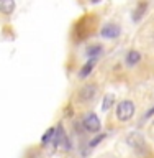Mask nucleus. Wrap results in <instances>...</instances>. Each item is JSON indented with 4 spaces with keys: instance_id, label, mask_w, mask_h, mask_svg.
<instances>
[{
    "instance_id": "nucleus-1",
    "label": "nucleus",
    "mask_w": 154,
    "mask_h": 158,
    "mask_svg": "<svg viewBox=\"0 0 154 158\" xmlns=\"http://www.w3.org/2000/svg\"><path fill=\"white\" fill-rule=\"evenodd\" d=\"M135 112H136V106L135 102L130 101V99H123L116 104L115 107V115L120 122H128L135 117Z\"/></svg>"
},
{
    "instance_id": "nucleus-2",
    "label": "nucleus",
    "mask_w": 154,
    "mask_h": 158,
    "mask_svg": "<svg viewBox=\"0 0 154 158\" xmlns=\"http://www.w3.org/2000/svg\"><path fill=\"white\" fill-rule=\"evenodd\" d=\"M126 143L131 147V150L140 156H144L146 153H149V148H148L146 138L141 135L140 132H131L130 135L126 137Z\"/></svg>"
},
{
    "instance_id": "nucleus-3",
    "label": "nucleus",
    "mask_w": 154,
    "mask_h": 158,
    "mask_svg": "<svg viewBox=\"0 0 154 158\" xmlns=\"http://www.w3.org/2000/svg\"><path fill=\"white\" fill-rule=\"evenodd\" d=\"M82 127L84 130L89 132V133H98L102 128V122L98 115L95 112H87L85 115L82 117Z\"/></svg>"
},
{
    "instance_id": "nucleus-4",
    "label": "nucleus",
    "mask_w": 154,
    "mask_h": 158,
    "mask_svg": "<svg viewBox=\"0 0 154 158\" xmlns=\"http://www.w3.org/2000/svg\"><path fill=\"white\" fill-rule=\"evenodd\" d=\"M97 92H98V86L95 82H89L85 84L81 91H79V99H81L82 102H90L95 99L97 96Z\"/></svg>"
},
{
    "instance_id": "nucleus-5",
    "label": "nucleus",
    "mask_w": 154,
    "mask_h": 158,
    "mask_svg": "<svg viewBox=\"0 0 154 158\" xmlns=\"http://www.w3.org/2000/svg\"><path fill=\"white\" fill-rule=\"evenodd\" d=\"M120 33H121V28H120V25H116V23H107V25H103L102 30H100L102 38H105V40H113V38L120 36Z\"/></svg>"
},
{
    "instance_id": "nucleus-6",
    "label": "nucleus",
    "mask_w": 154,
    "mask_h": 158,
    "mask_svg": "<svg viewBox=\"0 0 154 158\" xmlns=\"http://www.w3.org/2000/svg\"><path fill=\"white\" fill-rule=\"evenodd\" d=\"M141 58L143 56L138 49H131V51H128V54H126L125 63H126V66H136V64L141 61Z\"/></svg>"
},
{
    "instance_id": "nucleus-7",
    "label": "nucleus",
    "mask_w": 154,
    "mask_h": 158,
    "mask_svg": "<svg viewBox=\"0 0 154 158\" xmlns=\"http://www.w3.org/2000/svg\"><path fill=\"white\" fill-rule=\"evenodd\" d=\"M95 63H97V59H89V61L81 68V71H79V77L85 79V77L90 76V73L93 71V68H95Z\"/></svg>"
},
{
    "instance_id": "nucleus-8",
    "label": "nucleus",
    "mask_w": 154,
    "mask_h": 158,
    "mask_svg": "<svg viewBox=\"0 0 154 158\" xmlns=\"http://www.w3.org/2000/svg\"><path fill=\"white\" fill-rule=\"evenodd\" d=\"M54 137H56V127H51V128H48L46 133L41 137V145L43 147H48V145H54Z\"/></svg>"
},
{
    "instance_id": "nucleus-9",
    "label": "nucleus",
    "mask_w": 154,
    "mask_h": 158,
    "mask_svg": "<svg viewBox=\"0 0 154 158\" xmlns=\"http://www.w3.org/2000/svg\"><path fill=\"white\" fill-rule=\"evenodd\" d=\"M15 12V0H0V13L12 15Z\"/></svg>"
},
{
    "instance_id": "nucleus-10",
    "label": "nucleus",
    "mask_w": 154,
    "mask_h": 158,
    "mask_svg": "<svg viewBox=\"0 0 154 158\" xmlns=\"http://www.w3.org/2000/svg\"><path fill=\"white\" fill-rule=\"evenodd\" d=\"M85 53H87V56L90 59H97V56H100V54L103 53V48H102V44L93 43V44H90V46L87 48Z\"/></svg>"
},
{
    "instance_id": "nucleus-11",
    "label": "nucleus",
    "mask_w": 154,
    "mask_h": 158,
    "mask_svg": "<svg viewBox=\"0 0 154 158\" xmlns=\"http://www.w3.org/2000/svg\"><path fill=\"white\" fill-rule=\"evenodd\" d=\"M146 8H148V2L138 3V7L135 8V12H133V20H135V22H140L143 18V15H144V12H146Z\"/></svg>"
},
{
    "instance_id": "nucleus-12",
    "label": "nucleus",
    "mask_w": 154,
    "mask_h": 158,
    "mask_svg": "<svg viewBox=\"0 0 154 158\" xmlns=\"http://www.w3.org/2000/svg\"><path fill=\"white\" fill-rule=\"evenodd\" d=\"M113 104H115V94H112V92L105 94V96H103V101H102V110L107 112Z\"/></svg>"
},
{
    "instance_id": "nucleus-13",
    "label": "nucleus",
    "mask_w": 154,
    "mask_h": 158,
    "mask_svg": "<svg viewBox=\"0 0 154 158\" xmlns=\"http://www.w3.org/2000/svg\"><path fill=\"white\" fill-rule=\"evenodd\" d=\"M105 137H107V133H98V135H95L90 142H89L87 147H89V148H95L100 142H103V138H105Z\"/></svg>"
},
{
    "instance_id": "nucleus-14",
    "label": "nucleus",
    "mask_w": 154,
    "mask_h": 158,
    "mask_svg": "<svg viewBox=\"0 0 154 158\" xmlns=\"http://www.w3.org/2000/svg\"><path fill=\"white\" fill-rule=\"evenodd\" d=\"M152 115H154V107H151V109H149V110H148V112H146V115H144V118H151Z\"/></svg>"
},
{
    "instance_id": "nucleus-15",
    "label": "nucleus",
    "mask_w": 154,
    "mask_h": 158,
    "mask_svg": "<svg viewBox=\"0 0 154 158\" xmlns=\"http://www.w3.org/2000/svg\"><path fill=\"white\" fill-rule=\"evenodd\" d=\"M90 2H92V3H98L100 0H90Z\"/></svg>"
}]
</instances>
